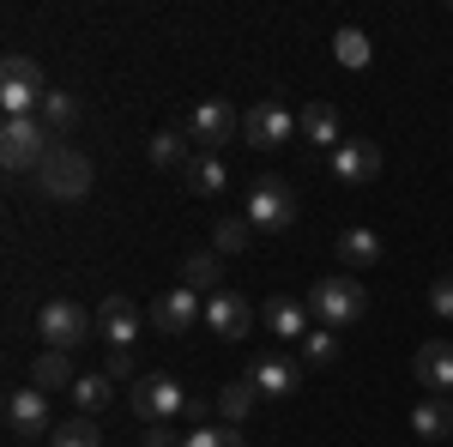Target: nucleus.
I'll list each match as a JSON object with an SVG mask.
<instances>
[{
  "label": "nucleus",
  "mask_w": 453,
  "mask_h": 447,
  "mask_svg": "<svg viewBox=\"0 0 453 447\" xmlns=\"http://www.w3.org/2000/svg\"><path fill=\"white\" fill-rule=\"evenodd\" d=\"M55 151V139L42 134V121L36 115H19V121H0V164L12 175L25 170H42V158Z\"/></svg>",
  "instance_id": "423d86ee"
},
{
  "label": "nucleus",
  "mask_w": 453,
  "mask_h": 447,
  "mask_svg": "<svg viewBox=\"0 0 453 447\" xmlns=\"http://www.w3.org/2000/svg\"><path fill=\"white\" fill-rule=\"evenodd\" d=\"M73 357L67 351H36V363H31V387H42V393H55V387H67L73 393Z\"/></svg>",
  "instance_id": "4be33fe9"
},
{
  "label": "nucleus",
  "mask_w": 453,
  "mask_h": 447,
  "mask_svg": "<svg viewBox=\"0 0 453 447\" xmlns=\"http://www.w3.org/2000/svg\"><path fill=\"white\" fill-rule=\"evenodd\" d=\"M151 327H157L164 339H188L194 327H206V303H200V290H188V284L164 290V297L151 303Z\"/></svg>",
  "instance_id": "1a4fd4ad"
},
{
  "label": "nucleus",
  "mask_w": 453,
  "mask_h": 447,
  "mask_svg": "<svg viewBox=\"0 0 453 447\" xmlns=\"http://www.w3.org/2000/svg\"><path fill=\"white\" fill-rule=\"evenodd\" d=\"M333 61L350 67V73H363L369 61H375V42L357 31V25H339V31H333Z\"/></svg>",
  "instance_id": "b1692460"
},
{
  "label": "nucleus",
  "mask_w": 453,
  "mask_h": 447,
  "mask_svg": "<svg viewBox=\"0 0 453 447\" xmlns=\"http://www.w3.org/2000/svg\"><path fill=\"white\" fill-rule=\"evenodd\" d=\"M254 236H260V230L248 224L242 212H230V218L211 224V248H218V254H242V248H254Z\"/></svg>",
  "instance_id": "bb28decb"
},
{
  "label": "nucleus",
  "mask_w": 453,
  "mask_h": 447,
  "mask_svg": "<svg viewBox=\"0 0 453 447\" xmlns=\"http://www.w3.org/2000/svg\"><path fill=\"white\" fill-rule=\"evenodd\" d=\"M411 375H418L423 393H435V399H453V344L448 339H429L411 357Z\"/></svg>",
  "instance_id": "ddd939ff"
},
{
  "label": "nucleus",
  "mask_w": 453,
  "mask_h": 447,
  "mask_svg": "<svg viewBox=\"0 0 453 447\" xmlns=\"http://www.w3.org/2000/svg\"><path fill=\"white\" fill-rule=\"evenodd\" d=\"M188 435H175L170 423H145V435H140V447H181Z\"/></svg>",
  "instance_id": "72a5a7b5"
},
{
  "label": "nucleus",
  "mask_w": 453,
  "mask_h": 447,
  "mask_svg": "<svg viewBox=\"0 0 453 447\" xmlns=\"http://www.w3.org/2000/svg\"><path fill=\"white\" fill-rule=\"evenodd\" d=\"M260 320L273 327L279 344H303L309 339V303H296V297H273V303L260 309Z\"/></svg>",
  "instance_id": "a211bd4d"
},
{
  "label": "nucleus",
  "mask_w": 453,
  "mask_h": 447,
  "mask_svg": "<svg viewBox=\"0 0 453 447\" xmlns=\"http://www.w3.org/2000/svg\"><path fill=\"white\" fill-rule=\"evenodd\" d=\"M36 188H42L49 200H85V194H91V158L73 151V145H55V151L42 158V170H36Z\"/></svg>",
  "instance_id": "39448f33"
},
{
  "label": "nucleus",
  "mask_w": 453,
  "mask_h": 447,
  "mask_svg": "<svg viewBox=\"0 0 453 447\" xmlns=\"http://www.w3.org/2000/svg\"><path fill=\"white\" fill-rule=\"evenodd\" d=\"M296 134L309 139V145L339 151V145H345V121H339V109H333V104H303V109H296Z\"/></svg>",
  "instance_id": "f3484780"
},
{
  "label": "nucleus",
  "mask_w": 453,
  "mask_h": 447,
  "mask_svg": "<svg viewBox=\"0 0 453 447\" xmlns=\"http://www.w3.org/2000/svg\"><path fill=\"white\" fill-rule=\"evenodd\" d=\"M36 121H42V134H49V139L73 134V127H79V97H73V91H49L42 109H36Z\"/></svg>",
  "instance_id": "aec40b11"
},
{
  "label": "nucleus",
  "mask_w": 453,
  "mask_h": 447,
  "mask_svg": "<svg viewBox=\"0 0 453 447\" xmlns=\"http://www.w3.org/2000/svg\"><path fill=\"white\" fill-rule=\"evenodd\" d=\"M254 327V309L242 303V290H211L206 297V333L224 344H242Z\"/></svg>",
  "instance_id": "f8f14e48"
},
{
  "label": "nucleus",
  "mask_w": 453,
  "mask_h": 447,
  "mask_svg": "<svg viewBox=\"0 0 453 447\" xmlns=\"http://www.w3.org/2000/svg\"><path fill=\"white\" fill-rule=\"evenodd\" d=\"M411 429H418L423 442H448V435H453V399L423 393L418 405H411Z\"/></svg>",
  "instance_id": "6ab92c4d"
},
{
  "label": "nucleus",
  "mask_w": 453,
  "mask_h": 447,
  "mask_svg": "<svg viewBox=\"0 0 453 447\" xmlns=\"http://www.w3.org/2000/svg\"><path fill=\"white\" fill-rule=\"evenodd\" d=\"M303 303H309V314L320 320V327H333V333H339V327H357V320L369 314V290H363L350 273H326Z\"/></svg>",
  "instance_id": "f257e3e1"
},
{
  "label": "nucleus",
  "mask_w": 453,
  "mask_h": 447,
  "mask_svg": "<svg viewBox=\"0 0 453 447\" xmlns=\"http://www.w3.org/2000/svg\"><path fill=\"white\" fill-rule=\"evenodd\" d=\"M333 248H339V260H345V266H375V260H381V236H375V230H363V224L345 230Z\"/></svg>",
  "instance_id": "cd10ccee"
},
{
  "label": "nucleus",
  "mask_w": 453,
  "mask_h": 447,
  "mask_svg": "<svg viewBox=\"0 0 453 447\" xmlns=\"http://www.w3.org/2000/svg\"><path fill=\"white\" fill-rule=\"evenodd\" d=\"M73 405H79V417H97L104 405H115V381L109 375H79L73 381Z\"/></svg>",
  "instance_id": "c85d7f7f"
},
{
  "label": "nucleus",
  "mask_w": 453,
  "mask_h": 447,
  "mask_svg": "<svg viewBox=\"0 0 453 447\" xmlns=\"http://www.w3.org/2000/svg\"><path fill=\"white\" fill-rule=\"evenodd\" d=\"M218 260H224V254H218V248H206V254H188V260H181V284H188V290H224V266H218Z\"/></svg>",
  "instance_id": "393cba45"
},
{
  "label": "nucleus",
  "mask_w": 453,
  "mask_h": 447,
  "mask_svg": "<svg viewBox=\"0 0 453 447\" xmlns=\"http://www.w3.org/2000/svg\"><path fill=\"white\" fill-rule=\"evenodd\" d=\"M242 139L254 145V151L290 145V139H296V115H290V104H284V97H266V104H254V109L242 115Z\"/></svg>",
  "instance_id": "9d476101"
},
{
  "label": "nucleus",
  "mask_w": 453,
  "mask_h": 447,
  "mask_svg": "<svg viewBox=\"0 0 453 447\" xmlns=\"http://www.w3.org/2000/svg\"><path fill=\"white\" fill-rule=\"evenodd\" d=\"M49 447H104V429L91 417H67V423H55Z\"/></svg>",
  "instance_id": "c756f323"
},
{
  "label": "nucleus",
  "mask_w": 453,
  "mask_h": 447,
  "mask_svg": "<svg viewBox=\"0 0 453 447\" xmlns=\"http://www.w3.org/2000/svg\"><path fill=\"white\" fill-rule=\"evenodd\" d=\"M140 327H145V314L127 290H109L104 303H97V339H104L109 351H134V344H140Z\"/></svg>",
  "instance_id": "6e6552de"
},
{
  "label": "nucleus",
  "mask_w": 453,
  "mask_h": 447,
  "mask_svg": "<svg viewBox=\"0 0 453 447\" xmlns=\"http://www.w3.org/2000/svg\"><path fill=\"white\" fill-rule=\"evenodd\" d=\"M333 175H339L345 188L375 181V175H381V145H375V139H345V145L333 151Z\"/></svg>",
  "instance_id": "4468645a"
},
{
  "label": "nucleus",
  "mask_w": 453,
  "mask_h": 447,
  "mask_svg": "<svg viewBox=\"0 0 453 447\" xmlns=\"http://www.w3.org/2000/svg\"><path fill=\"white\" fill-rule=\"evenodd\" d=\"M429 309L441 314V320H453V273H441L435 284H429Z\"/></svg>",
  "instance_id": "473e14b6"
},
{
  "label": "nucleus",
  "mask_w": 453,
  "mask_h": 447,
  "mask_svg": "<svg viewBox=\"0 0 453 447\" xmlns=\"http://www.w3.org/2000/svg\"><path fill=\"white\" fill-rule=\"evenodd\" d=\"M181 447H248V442L230 429V423H224V429H211V423H206V429H188V442H181Z\"/></svg>",
  "instance_id": "2f4dec72"
},
{
  "label": "nucleus",
  "mask_w": 453,
  "mask_h": 447,
  "mask_svg": "<svg viewBox=\"0 0 453 447\" xmlns=\"http://www.w3.org/2000/svg\"><path fill=\"white\" fill-rule=\"evenodd\" d=\"M49 97V85H42V67H36L31 55H6L0 61V109H6V121H19V115H36Z\"/></svg>",
  "instance_id": "7ed1b4c3"
},
{
  "label": "nucleus",
  "mask_w": 453,
  "mask_h": 447,
  "mask_svg": "<svg viewBox=\"0 0 453 447\" xmlns=\"http://www.w3.org/2000/svg\"><path fill=\"white\" fill-rule=\"evenodd\" d=\"M224 181H230V170H224L211 151H194V164L181 170V188H188V194H200V200H206V194H224Z\"/></svg>",
  "instance_id": "412c9836"
},
{
  "label": "nucleus",
  "mask_w": 453,
  "mask_h": 447,
  "mask_svg": "<svg viewBox=\"0 0 453 447\" xmlns=\"http://www.w3.org/2000/svg\"><path fill=\"white\" fill-rule=\"evenodd\" d=\"M91 333H97V314H85L73 297H49L36 309V339L49 344V351H79Z\"/></svg>",
  "instance_id": "f03ea898"
},
{
  "label": "nucleus",
  "mask_w": 453,
  "mask_h": 447,
  "mask_svg": "<svg viewBox=\"0 0 453 447\" xmlns=\"http://www.w3.org/2000/svg\"><path fill=\"white\" fill-rule=\"evenodd\" d=\"M109 381H134V351H109Z\"/></svg>",
  "instance_id": "f704fd0d"
},
{
  "label": "nucleus",
  "mask_w": 453,
  "mask_h": 447,
  "mask_svg": "<svg viewBox=\"0 0 453 447\" xmlns=\"http://www.w3.org/2000/svg\"><path fill=\"white\" fill-rule=\"evenodd\" d=\"M248 381H254L266 399H290V393L303 387V363H290V357H279V351H273V357H260V363L248 369Z\"/></svg>",
  "instance_id": "dca6fc26"
},
{
  "label": "nucleus",
  "mask_w": 453,
  "mask_h": 447,
  "mask_svg": "<svg viewBox=\"0 0 453 447\" xmlns=\"http://www.w3.org/2000/svg\"><path fill=\"white\" fill-rule=\"evenodd\" d=\"M188 134H194V145H200V151H211V145H230V134H242V115H236L230 104H218V97H211V104L194 109Z\"/></svg>",
  "instance_id": "2eb2a0df"
},
{
  "label": "nucleus",
  "mask_w": 453,
  "mask_h": 447,
  "mask_svg": "<svg viewBox=\"0 0 453 447\" xmlns=\"http://www.w3.org/2000/svg\"><path fill=\"white\" fill-rule=\"evenodd\" d=\"M211 399H218V417H224V423L236 429V423H242V417L254 412V399H260V387H254V381L242 375V381H224V387H218Z\"/></svg>",
  "instance_id": "5701e85b"
},
{
  "label": "nucleus",
  "mask_w": 453,
  "mask_h": 447,
  "mask_svg": "<svg viewBox=\"0 0 453 447\" xmlns=\"http://www.w3.org/2000/svg\"><path fill=\"white\" fill-rule=\"evenodd\" d=\"M6 429H12V442H36V435H55V417H49V393H42V387H12V393H6Z\"/></svg>",
  "instance_id": "9b49d317"
},
{
  "label": "nucleus",
  "mask_w": 453,
  "mask_h": 447,
  "mask_svg": "<svg viewBox=\"0 0 453 447\" xmlns=\"http://www.w3.org/2000/svg\"><path fill=\"white\" fill-rule=\"evenodd\" d=\"M145 158H151L157 170H188V164H194V151L181 145V134H175V127H157V134H151V145H145Z\"/></svg>",
  "instance_id": "a878e982"
},
{
  "label": "nucleus",
  "mask_w": 453,
  "mask_h": 447,
  "mask_svg": "<svg viewBox=\"0 0 453 447\" xmlns=\"http://www.w3.org/2000/svg\"><path fill=\"white\" fill-rule=\"evenodd\" d=\"M242 218L254 224V230H266V236L290 230V224H296V194H290V181L260 175V181L248 188V200H242Z\"/></svg>",
  "instance_id": "20e7f679"
},
{
  "label": "nucleus",
  "mask_w": 453,
  "mask_h": 447,
  "mask_svg": "<svg viewBox=\"0 0 453 447\" xmlns=\"http://www.w3.org/2000/svg\"><path fill=\"white\" fill-rule=\"evenodd\" d=\"M296 351H303V363H309V369H326V363H339V339H333V327L309 333V339L296 344Z\"/></svg>",
  "instance_id": "7c9ffc66"
},
{
  "label": "nucleus",
  "mask_w": 453,
  "mask_h": 447,
  "mask_svg": "<svg viewBox=\"0 0 453 447\" xmlns=\"http://www.w3.org/2000/svg\"><path fill=\"white\" fill-rule=\"evenodd\" d=\"M188 387L170 375H140L134 381V417L140 423H170V417H188Z\"/></svg>",
  "instance_id": "0eeeda50"
}]
</instances>
